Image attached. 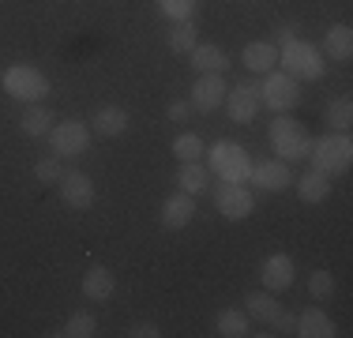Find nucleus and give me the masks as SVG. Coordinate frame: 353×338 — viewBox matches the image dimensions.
Instances as JSON below:
<instances>
[{
	"label": "nucleus",
	"mask_w": 353,
	"mask_h": 338,
	"mask_svg": "<svg viewBox=\"0 0 353 338\" xmlns=\"http://www.w3.org/2000/svg\"><path fill=\"white\" fill-rule=\"evenodd\" d=\"M279 64H282V72H285V75H293L297 83H316V79H323V72H327L323 53H319L312 41L297 38V34H293V27H285V30H282Z\"/></svg>",
	"instance_id": "f257e3e1"
},
{
	"label": "nucleus",
	"mask_w": 353,
	"mask_h": 338,
	"mask_svg": "<svg viewBox=\"0 0 353 338\" xmlns=\"http://www.w3.org/2000/svg\"><path fill=\"white\" fill-rule=\"evenodd\" d=\"M308 162H312V169H319V173H327V177H342L353 166L350 132H327V135H319V139H312Z\"/></svg>",
	"instance_id": "f03ea898"
},
{
	"label": "nucleus",
	"mask_w": 353,
	"mask_h": 338,
	"mask_svg": "<svg viewBox=\"0 0 353 338\" xmlns=\"http://www.w3.org/2000/svg\"><path fill=\"white\" fill-rule=\"evenodd\" d=\"M267 139H271L274 150H279L282 162H305L308 150H312V135L305 132V124H301V121H293L290 113H279V117H274Z\"/></svg>",
	"instance_id": "7ed1b4c3"
},
{
	"label": "nucleus",
	"mask_w": 353,
	"mask_h": 338,
	"mask_svg": "<svg viewBox=\"0 0 353 338\" xmlns=\"http://www.w3.org/2000/svg\"><path fill=\"white\" fill-rule=\"evenodd\" d=\"M0 87H4L8 98L23 101V106H30V101H46V95H49L46 72L34 68V64H12V68H4Z\"/></svg>",
	"instance_id": "20e7f679"
},
{
	"label": "nucleus",
	"mask_w": 353,
	"mask_h": 338,
	"mask_svg": "<svg viewBox=\"0 0 353 338\" xmlns=\"http://www.w3.org/2000/svg\"><path fill=\"white\" fill-rule=\"evenodd\" d=\"M211 173L218 181H233V184H245L252 173V158L245 155V147L230 139H218L211 147Z\"/></svg>",
	"instance_id": "39448f33"
},
{
	"label": "nucleus",
	"mask_w": 353,
	"mask_h": 338,
	"mask_svg": "<svg viewBox=\"0 0 353 338\" xmlns=\"http://www.w3.org/2000/svg\"><path fill=\"white\" fill-rule=\"evenodd\" d=\"M297 101H301V83L293 75H285L282 68H271L263 87H259V106H267L271 113H290Z\"/></svg>",
	"instance_id": "423d86ee"
},
{
	"label": "nucleus",
	"mask_w": 353,
	"mask_h": 338,
	"mask_svg": "<svg viewBox=\"0 0 353 338\" xmlns=\"http://www.w3.org/2000/svg\"><path fill=\"white\" fill-rule=\"evenodd\" d=\"M211 199H214L218 215L230 218V222H241V218H248L256 210V196H252L245 184H233V181H218L211 188Z\"/></svg>",
	"instance_id": "0eeeda50"
},
{
	"label": "nucleus",
	"mask_w": 353,
	"mask_h": 338,
	"mask_svg": "<svg viewBox=\"0 0 353 338\" xmlns=\"http://www.w3.org/2000/svg\"><path fill=\"white\" fill-rule=\"evenodd\" d=\"M49 143H53V150L61 158H79L90 147V128L83 121H61L49 132Z\"/></svg>",
	"instance_id": "6e6552de"
},
{
	"label": "nucleus",
	"mask_w": 353,
	"mask_h": 338,
	"mask_svg": "<svg viewBox=\"0 0 353 338\" xmlns=\"http://www.w3.org/2000/svg\"><path fill=\"white\" fill-rule=\"evenodd\" d=\"M225 113H230V121L233 124H248V121H256V113L263 106H259V87L256 83H237L233 90H225Z\"/></svg>",
	"instance_id": "1a4fd4ad"
},
{
	"label": "nucleus",
	"mask_w": 353,
	"mask_h": 338,
	"mask_svg": "<svg viewBox=\"0 0 353 338\" xmlns=\"http://www.w3.org/2000/svg\"><path fill=\"white\" fill-rule=\"evenodd\" d=\"M248 181L259 192H285L293 184V173H290V162H282V158H263V162H252Z\"/></svg>",
	"instance_id": "9d476101"
},
{
	"label": "nucleus",
	"mask_w": 353,
	"mask_h": 338,
	"mask_svg": "<svg viewBox=\"0 0 353 338\" xmlns=\"http://www.w3.org/2000/svg\"><path fill=\"white\" fill-rule=\"evenodd\" d=\"M225 79L222 75H214V72H207V75H199L196 79V87H192V98H188V106L196 109V113H203V117H211L218 106L225 101Z\"/></svg>",
	"instance_id": "9b49d317"
},
{
	"label": "nucleus",
	"mask_w": 353,
	"mask_h": 338,
	"mask_svg": "<svg viewBox=\"0 0 353 338\" xmlns=\"http://www.w3.org/2000/svg\"><path fill=\"white\" fill-rule=\"evenodd\" d=\"M293 256L290 252H271V256L263 259V270H259V278H263V290H271V293H282V290H290L293 282H297V275H293Z\"/></svg>",
	"instance_id": "f8f14e48"
},
{
	"label": "nucleus",
	"mask_w": 353,
	"mask_h": 338,
	"mask_svg": "<svg viewBox=\"0 0 353 338\" xmlns=\"http://www.w3.org/2000/svg\"><path fill=\"white\" fill-rule=\"evenodd\" d=\"M158 218H162V226H165V230H173V233L184 230V226L196 218V196H188V192L176 188L173 196L162 203V215H158Z\"/></svg>",
	"instance_id": "ddd939ff"
},
{
	"label": "nucleus",
	"mask_w": 353,
	"mask_h": 338,
	"mask_svg": "<svg viewBox=\"0 0 353 338\" xmlns=\"http://www.w3.org/2000/svg\"><path fill=\"white\" fill-rule=\"evenodd\" d=\"M61 199L68 203L72 210H87L90 203H94V181H90L87 173H64L61 177Z\"/></svg>",
	"instance_id": "4468645a"
},
{
	"label": "nucleus",
	"mask_w": 353,
	"mask_h": 338,
	"mask_svg": "<svg viewBox=\"0 0 353 338\" xmlns=\"http://www.w3.org/2000/svg\"><path fill=\"white\" fill-rule=\"evenodd\" d=\"M90 132L102 135V139H117V135L128 132V113L121 106H98L90 117Z\"/></svg>",
	"instance_id": "2eb2a0df"
},
{
	"label": "nucleus",
	"mask_w": 353,
	"mask_h": 338,
	"mask_svg": "<svg viewBox=\"0 0 353 338\" xmlns=\"http://www.w3.org/2000/svg\"><path fill=\"white\" fill-rule=\"evenodd\" d=\"M113 293H117L113 270L102 267V264H90L87 275H83V297H87V301H109Z\"/></svg>",
	"instance_id": "dca6fc26"
},
{
	"label": "nucleus",
	"mask_w": 353,
	"mask_h": 338,
	"mask_svg": "<svg viewBox=\"0 0 353 338\" xmlns=\"http://www.w3.org/2000/svg\"><path fill=\"white\" fill-rule=\"evenodd\" d=\"M293 335H301V338H331V335H334V319L327 316L319 304H312V308H305V312L297 316Z\"/></svg>",
	"instance_id": "f3484780"
},
{
	"label": "nucleus",
	"mask_w": 353,
	"mask_h": 338,
	"mask_svg": "<svg viewBox=\"0 0 353 338\" xmlns=\"http://www.w3.org/2000/svg\"><path fill=\"white\" fill-rule=\"evenodd\" d=\"M241 61H245L248 72L267 75L271 68H279V46H274V41H248L245 53H241Z\"/></svg>",
	"instance_id": "a211bd4d"
},
{
	"label": "nucleus",
	"mask_w": 353,
	"mask_h": 338,
	"mask_svg": "<svg viewBox=\"0 0 353 338\" xmlns=\"http://www.w3.org/2000/svg\"><path fill=\"white\" fill-rule=\"evenodd\" d=\"M19 132L30 135V139L49 135L53 132V109H49L46 101H30V106L23 109V117H19Z\"/></svg>",
	"instance_id": "6ab92c4d"
},
{
	"label": "nucleus",
	"mask_w": 353,
	"mask_h": 338,
	"mask_svg": "<svg viewBox=\"0 0 353 338\" xmlns=\"http://www.w3.org/2000/svg\"><path fill=\"white\" fill-rule=\"evenodd\" d=\"M192 68H196L199 75H207V72H214V75H222L225 68H230V57H225V49L222 46H211V41H199L196 49H192Z\"/></svg>",
	"instance_id": "aec40b11"
},
{
	"label": "nucleus",
	"mask_w": 353,
	"mask_h": 338,
	"mask_svg": "<svg viewBox=\"0 0 353 338\" xmlns=\"http://www.w3.org/2000/svg\"><path fill=\"white\" fill-rule=\"evenodd\" d=\"M176 188L188 192V196H199V192H211V169H207L203 162H181V169H176Z\"/></svg>",
	"instance_id": "412c9836"
},
{
	"label": "nucleus",
	"mask_w": 353,
	"mask_h": 338,
	"mask_svg": "<svg viewBox=\"0 0 353 338\" xmlns=\"http://www.w3.org/2000/svg\"><path fill=\"white\" fill-rule=\"evenodd\" d=\"M297 181V196L301 203H323L327 196H331V177L327 173H319V169H308V173H301V177H293Z\"/></svg>",
	"instance_id": "4be33fe9"
},
{
	"label": "nucleus",
	"mask_w": 353,
	"mask_h": 338,
	"mask_svg": "<svg viewBox=\"0 0 353 338\" xmlns=\"http://www.w3.org/2000/svg\"><path fill=\"white\" fill-rule=\"evenodd\" d=\"M323 53L331 57V61H339V64H346L353 57V30L346 27V23H334V27L323 34Z\"/></svg>",
	"instance_id": "5701e85b"
},
{
	"label": "nucleus",
	"mask_w": 353,
	"mask_h": 338,
	"mask_svg": "<svg viewBox=\"0 0 353 338\" xmlns=\"http://www.w3.org/2000/svg\"><path fill=\"white\" fill-rule=\"evenodd\" d=\"M245 312H248V319H256V324H267V327H271L274 316L282 312V304L274 301L271 290H256V293H248V297H245Z\"/></svg>",
	"instance_id": "b1692460"
},
{
	"label": "nucleus",
	"mask_w": 353,
	"mask_h": 338,
	"mask_svg": "<svg viewBox=\"0 0 353 338\" xmlns=\"http://www.w3.org/2000/svg\"><path fill=\"white\" fill-rule=\"evenodd\" d=\"M323 121H327V132H350L353 128V98L350 95L331 98L323 109Z\"/></svg>",
	"instance_id": "393cba45"
},
{
	"label": "nucleus",
	"mask_w": 353,
	"mask_h": 338,
	"mask_svg": "<svg viewBox=\"0 0 353 338\" xmlns=\"http://www.w3.org/2000/svg\"><path fill=\"white\" fill-rule=\"evenodd\" d=\"M248 327H252V319H248L245 308H222L214 319V331L222 338H245V335H252Z\"/></svg>",
	"instance_id": "a878e982"
},
{
	"label": "nucleus",
	"mask_w": 353,
	"mask_h": 338,
	"mask_svg": "<svg viewBox=\"0 0 353 338\" xmlns=\"http://www.w3.org/2000/svg\"><path fill=\"white\" fill-rule=\"evenodd\" d=\"M98 331V319H94V312L90 308H75L68 319H64V327L57 335H64V338H90Z\"/></svg>",
	"instance_id": "bb28decb"
},
{
	"label": "nucleus",
	"mask_w": 353,
	"mask_h": 338,
	"mask_svg": "<svg viewBox=\"0 0 353 338\" xmlns=\"http://www.w3.org/2000/svg\"><path fill=\"white\" fill-rule=\"evenodd\" d=\"M170 53H176V57H184V53H192V49L199 46V34H196V27H192V19H181V23H173V30H170Z\"/></svg>",
	"instance_id": "cd10ccee"
},
{
	"label": "nucleus",
	"mask_w": 353,
	"mask_h": 338,
	"mask_svg": "<svg viewBox=\"0 0 353 338\" xmlns=\"http://www.w3.org/2000/svg\"><path fill=\"white\" fill-rule=\"evenodd\" d=\"M203 150H207V143H203V135H199V132H181L173 139L176 162H199V158H203Z\"/></svg>",
	"instance_id": "c85d7f7f"
},
{
	"label": "nucleus",
	"mask_w": 353,
	"mask_h": 338,
	"mask_svg": "<svg viewBox=\"0 0 353 338\" xmlns=\"http://www.w3.org/2000/svg\"><path fill=\"white\" fill-rule=\"evenodd\" d=\"M64 169H61V155H46L34 162V181L38 184H61Z\"/></svg>",
	"instance_id": "c756f323"
},
{
	"label": "nucleus",
	"mask_w": 353,
	"mask_h": 338,
	"mask_svg": "<svg viewBox=\"0 0 353 338\" xmlns=\"http://www.w3.org/2000/svg\"><path fill=\"white\" fill-rule=\"evenodd\" d=\"M154 4H158V12H162L165 19H173V23L196 15V0H154Z\"/></svg>",
	"instance_id": "7c9ffc66"
},
{
	"label": "nucleus",
	"mask_w": 353,
	"mask_h": 338,
	"mask_svg": "<svg viewBox=\"0 0 353 338\" xmlns=\"http://www.w3.org/2000/svg\"><path fill=\"white\" fill-rule=\"evenodd\" d=\"M308 293H312V301H327L334 293V275L331 270H312L308 275Z\"/></svg>",
	"instance_id": "2f4dec72"
},
{
	"label": "nucleus",
	"mask_w": 353,
	"mask_h": 338,
	"mask_svg": "<svg viewBox=\"0 0 353 338\" xmlns=\"http://www.w3.org/2000/svg\"><path fill=\"white\" fill-rule=\"evenodd\" d=\"M271 327H274L279 335H293V327H297V316H293V312H279Z\"/></svg>",
	"instance_id": "473e14b6"
},
{
	"label": "nucleus",
	"mask_w": 353,
	"mask_h": 338,
	"mask_svg": "<svg viewBox=\"0 0 353 338\" xmlns=\"http://www.w3.org/2000/svg\"><path fill=\"white\" fill-rule=\"evenodd\" d=\"M165 113H170V121L181 124V121H188L192 106H188V101H181V98H176V101H170V109H165Z\"/></svg>",
	"instance_id": "72a5a7b5"
},
{
	"label": "nucleus",
	"mask_w": 353,
	"mask_h": 338,
	"mask_svg": "<svg viewBox=\"0 0 353 338\" xmlns=\"http://www.w3.org/2000/svg\"><path fill=\"white\" fill-rule=\"evenodd\" d=\"M128 335H132V338H158V335H162V331H158L154 324H136V327H132Z\"/></svg>",
	"instance_id": "f704fd0d"
}]
</instances>
